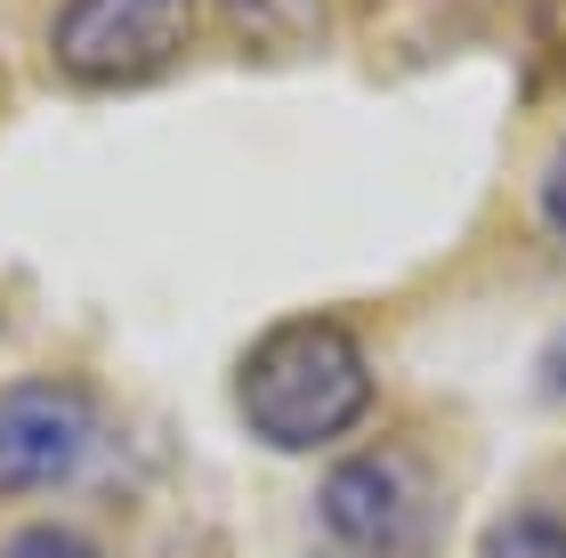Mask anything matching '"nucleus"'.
Instances as JSON below:
<instances>
[{
  "mask_svg": "<svg viewBox=\"0 0 566 558\" xmlns=\"http://www.w3.org/2000/svg\"><path fill=\"white\" fill-rule=\"evenodd\" d=\"M373 404V365L365 340L332 316H292L260 333L235 365V413L260 445L275 453H316L348 438Z\"/></svg>",
  "mask_w": 566,
  "mask_h": 558,
  "instance_id": "obj_1",
  "label": "nucleus"
},
{
  "mask_svg": "<svg viewBox=\"0 0 566 558\" xmlns=\"http://www.w3.org/2000/svg\"><path fill=\"white\" fill-rule=\"evenodd\" d=\"M316 518L356 558H429V543L446 535V486L413 445H365L324 477Z\"/></svg>",
  "mask_w": 566,
  "mask_h": 558,
  "instance_id": "obj_2",
  "label": "nucleus"
},
{
  "mask_svg": "<svg viewBox=\"0 0 566 558\" xmlns=\"http://www.w3.org/2000/svg\"><path fill=\"white\" fill-rule=\"evenodd\" d=\"M195 41V0H65L49 24V57L82 90L154 82Z\"/></svg>",
  "mask_w": 566,
  "mask_h": 558,
  "instance_id": "obj_3",
  "label": "nucleus"
},
{
  "mask_svg": "<svg viewBox=\"0 0 566 558\" xmlns=\"http://www.w3.org/2000/svg\"><path fill=\"white\" fill-rule=\"evenodd\" d=\"M97 438V413L73 380H17L0 389V494L65 486Z\"/></svg>",
  "mask_w": 566,
  "mask_h": 558,
  "instance_id": "obj_4",
  "label": "nucleus"
},
{
  "mask_svg": "<svg viewBox=\"0 0 566 558\" xmlns=\"http://www.w3.org/2000/svg\"><path fill=\"white\" fill-rule=\"evenodd\" d=\"M478 558H566V526L551 510H510V518H494V535L478 543Z\"/></svg>",
  "mask_w": 566,
  "mask_h": 558,
  "instance_id": "obj_5",
  "label": "nucleus"
},
{
  "mask_svg": "<svg viewBox=\"0 0 566 558\" xmlns=\"http://www.w3.org/2000/svg\"><path fill=\"white\" fill-rule=\"evenodd\" d=\"M227 17H235L251 41H292L324 17V0H227Z\"/></svg>",
  "mask_w": 566,
  "mask_h": 558,
  "instance_id": "obj_6",
  "label": "nucleus"
},
{
  "mask_svg": "<svg viewBox=\"0 0 566 558\" xmlns=\"http://www.w3.org/2000/svg\"><path fill=\"white\" fill-rule=\"evenodd\" d=\"M0 558H97L82 535H65V526H24V535L0 543Z\"/></svg>",
  "mask_w": 566,
  "mask_h": 558,
  "instance_id": "obj_7",
  "label": "nucleus"
},
{
  "mask_svg": "<svg viewBox=\"0 0 566 558\" xmlns=\"http://www.w3.org/2000/svg\"><path fill=\"white\" fill-rule=\"evenodd\" d=\"M543 227L566 243V138H558V155H551V170H543Z\"/></svg>",
  "mask_w": 566,
  "mask_h": 558,
  "instance_id": "obj_8",
  "label": "nucleus"
},
{
  "mask_svg": "<svg viewBox=\"0 0 566 558\" xmlns=\"http://www.w3.org/2000/svg\"><path fill=\"white\" fill-rule=\"evenodd\" d=\"M543 389L566 404V333H558V348H551V357H543Z\"/></svg>",
  "mask_w": 566,
  "mask_h": 558,
  "instance_id": "obj_9",
  "label": "nucleus"
}]
</instances>
